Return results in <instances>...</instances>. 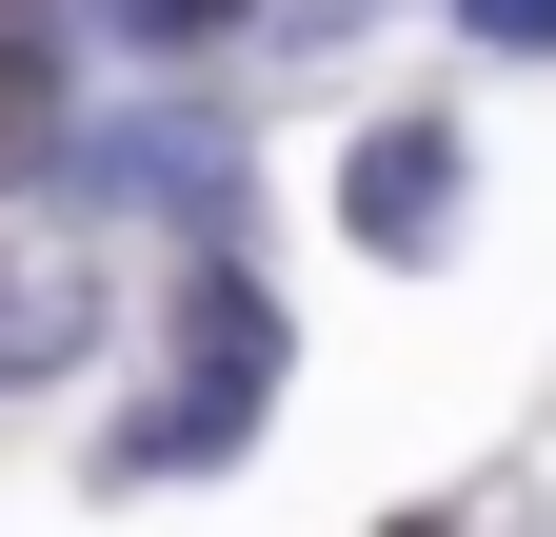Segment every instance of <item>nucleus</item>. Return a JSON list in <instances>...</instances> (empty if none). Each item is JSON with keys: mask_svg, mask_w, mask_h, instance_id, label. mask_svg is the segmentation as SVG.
<instances>
[{"mask_svg": "<svg viewBox=\"0 0 556 537\" xmlns=\"http://www.w3.org/2000/svg\"><path fill=\"white\" fill-rule=\"evenodd\" d=\"M80 179H100V199H179L199 239H239V140H219L199 100H160V120H119V140H100Z\"/></svg>", "mask_w": 556, "mask_h": 537, "instance_id": "7ed1b4c3", "label": "nucleus"}, {"mask_svg": "<svg viewBox=\"0 0 556 537\" xmlns=\"http://www.w3.org/2000/svg\"><path fill=\"white\" fill-rule=\"evenodd\" d=\"M457 21L497 40V60H556V0H457Z\"/></svg>", "mask_w": 556, "mask_h": 537, "instance_id": "0eeeda50", "label": "nucleus"}, {"mask_svg": "<svg viewBox=\"0 0 556 537\" xmlns=\"http://www.w3.org/2000/svg\"><path fill=\"white\" fill-rule=\"evenodd\" d=\"M60 160H80V120H60V40L0 21V179H60Z\"/></svg>", "mask_w": 556, "mask_h": 537, "instance_id": "20e7f679", "label": "nucleus"}, {"mask_svg": "<svg viewBox=\"0 0 556 537\" xmlns=\"http://www.w3.org/2000/svg\"><path fill=\"white\" fill-rule=\"evenodd\" d=\"M0 21H60V0H0Z\"/></svg>", "mask_w": 556, "mask_h": 537, "instance_id": "6e6552de", "label": "nucleus"}, {"mask_svg": "<svg viewBox=\"0 0 556 537\" xmlns=\"http://www.w3.org/2000/svg\"><path fill=\"white\" fill-rule=\"evenodd\" d=\"M40 359H80V279H40V299H0V378H40Z\"/></svg>", "mask_w": 556, "mask_h": 537, "instance_id": "39448f33", "label": "nucleus"}, {"mask_svg": "<svg viewBox=\"0 0 556 537\" xmlns=\"http://www.w3.org/2000/svg\"><path fill=\"white\" fill-rule=\"evenodd\" d=\"M338 220H358V259H438L457 239V120H378L338 160Z\"/></svg>", "mask_w": 556, "mask_h": 537, "instance_id": "f03ea898", "label": "nucleus"}, {"mask_svg": "<svg viewBox=\"0 0 556 537\" xmlns=\"http://www.w3.org/2000/svg\"><path fill=\"white\" fill-rule=\"evenodd\" d=\"M258 398H278V299L239 279V259H179V378L100 438V478H119V498H139V478H199V458L258 438Z\"/></svg>", "mask_w": 556, "mask_h": 537, "instance_id": "f257e3e1", "label": "nucleus"}, {"mask_svg": "<svg viewBox=\"0 0 556 537\" xmlns=\"http://www.w3.org/2000/svg\"><path fill=\"white\" fill-rule=\"evenodd\" d=\"M100 21H119V40H219L239 0H100Z\"/></svg>", "mask_w": 556, "mask_h": 537, "instance_id": "423d86ee", "label": "nucleus"}]
</instances>
